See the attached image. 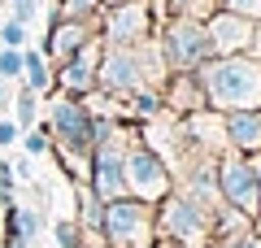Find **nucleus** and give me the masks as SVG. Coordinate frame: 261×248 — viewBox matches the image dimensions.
<instances>
[{"instance_id": "20e7f679", "label": "nucleus", "mask_w": 261, "mask_h": 248, "mask_svg": "<svg viewBox=\"0 0 261 248\" xmlns=\"http://www.w3.org/2000/svg\"><path fill=\"white\" fill-rule=\"evenodd\" d=\"M100 239L105 248H152L157 244V205L135 201V196L105 201Z\"/></svg>"}, {"instance_id": "1a4fd4ad", "label": "nucleus", "mask_w": 261, "mask_h": 248, "mask_svg": "<svg viewBox=\"0 0 261 248\" xmlns=\"http://www.w3.org/2000/svg\"><path fill=\"white\" fill-rule=\"evenodd\" d=\"M218 192H222L226 209L244 213V218L257 227V218H261V179H257L252 157L235 153V148H226V153L218 157Z\"/></svg>"}, {"instance_id": "f257e3e1", "label": "nucleus", "mask_w": 261, "mask_h": 248, "mask_svg": "<svg viewBox=\"0 0 261 248\" xmlns=\"http://www.w3.org/2000/svg\"><path fill=\"white\" fill-rule=\"evenodd\" d=\"M166 61H161L157 39H144V44H126V48H105L100 65H96V92L113 96V101H126L135 92H161L166 83Z\"/></svg>"}, {"instance_id": "72a5a7b5", "label": "nucleus", "mask_w": 261, "mask_h": 248, "mask_svg": "<svg viewBox=\"0 0 261 248\" xmlns=\"http://www.w3.org/2000/svg\"><path fill=\"white\" fill-rule=\"evenodd\" d=\"M5 248H31V244H5Z\"/></svg>"}, {"instance_id": "ddd939ff", "label": "nucleus", "mask_w": 261, "mask_h": 248, "mask_svg": "<svg viewBox=\"0 0 261 248\" xmlns=\"http://www.w3.org/2000/svg\"><path fill=\"white\" fill-rule=\"evenodd\" d=\"M92 35H96V22H65V18H53V22H48V35H44V48H39V53H44L53 65H61V61H70V57H74Z\"/></svg>"}, {"instance_id": "f704fd0d", "label": "nucleus", "mask_w": 261, "mask_h": 248, "mask_svg": "<svg viewBox=\"0 0 261 248\" xmlns=\"http://www.w3.org/2000/svg\"><path fill=\"white\" fill-rule=\"evenodd\" d=\"M105 5H118V0H105Z\"/></svg>"}, {"instance_id": "7ed1b4c3", "label": "nucleus", "mask_w": 261, "mask_h": 248, "mask_svg": "<svg viewBox=\"0 0 261 248\" xmlns=\"http://www.w3.org/2000/svg\"><path fill=\"white\" fill-rule=\"evenodd\" d=\"M44 127L53 135V148L61 153L65 170L74 175V183H87V161H92V144H96V113L87 109V101L57 96Z\"/></svg>"}, {"instance_id": "dca6fc26", "label": "nucleus", "mask_w": 261, "mask_h": 248, "mask_svg": "<svg viewBox=\"0 0 261 248\" xmlns=\"http://www.w3.org/2000/svg\"><path fill=\"white\" fill-rule=\"evenodd\" d=\"M22 87L35 96H48L53 92V61H48L39 48H22Z\"/></svg>"}, {"instance_id": "c85d7f7f", "label": "nucleus", "mask_w": 261, "mask_h": 248, "mask_svg": "<svg viewBox=\"0 0 261 248\" xmlns=\"http://www.w3.org/2000/svg\"><path fill=\"white\" fill-rule=\"evenodd\" d=\"M214 248H261V235H257V231H244V235L222 239V244H214Z\"/></svg>"}, {"instance_id": "a211bd4d", "label": "nucleus", "mask_w": 261, "mask_h": 248, "mask_svg": "<svg viewBox=\"0 0 261 248\" xmlns=\"http://www.w3.org/2000/svg\"><path fill=\"white\" fill-rule=\"evenodd\" d=\"M100 213H105V201H100V196H92V187H87V183H79V227L100 235Z\"/></svg>"}, {"instance_id": "f03ea898", "label": "nucleus", "mask_w": 261, "mask_h": 248, "mask_svg": "<svg viewBox=\"0 0 261 248\" xmlns=\"http://www.w3.org/2000/svg\"><path fill=\"white\" fill-rule=\"evenodd\" d=\"M205 87V105L214 113H235V109H261V61L248 53L240 57H209L196 70Z\"/></svg>"}, {"instance_id": "6e6552de", "label": "nucleus", "mask_w": 261, "mask_h": 248, "mask_svg": "<svg viewBox=\"0 0 261 248\" xmlns=\"http://www.w3.org/2000/svg\"><path fill=\"white\" fill-rule=\"evenodd\" d=\"M96 35H100L105 48H126V44L152 39L157 35L152 0H118V5H105L100 18H96Z\"/></svg>"}, {"instance_id": "7c9ffc66", "label": "nucleus", "mask_w": 261, "mask_h": 248, "mask_svg": "<svg viewBox=\"0 0 261 248\" xmlns=\"http://www.w3.org/2000/svg\"><path fill=\"white\" fill-rule=\"evenodd\" d=\"M9 105H13V83H9V79H0V113L9 109Z\"/></svg>"}, {"instance_id": "2f4dec72", "label": "nucleus", "mask_w": 261, "mask_h": 248, "mask_svg": "<svg viewBox=\"0 0 261 248\" xmlns=\"http://www.w3.org/2000/svg\"><path fill=\"white\" fill-rule=\"evenodd\" d=\"M248 57L261 61V22H252V44H248Z\"/></svg>"}, {"instance_id": "cd10ccee", "label": "nucleus", "mask_w": 261, "mask_h": 248, "mask_svg": "<svg viewBox=\"0 0 261 248\" xmlns=\"http://www.w3.org/2000/svg\"><path fill=\"white\" fill-rule=\"evenodd\" d=\"M226 13H240V18L248 22H261V0H222Z\"/></svg>"}, {"instance_id": "4be33fe9", "label": "nucleus", "mask_w": 261, "mask_h": 248, "mask_svg": "<svg viewBox=\"0 0 261 248\" xmlns=\"http://www.w3.org/2000/svg\"><path fill=\"white\" fill-rule=\"evenodd\" d=\"M53 235H57V248H83V227H79V218H57Z\"/></svg>"}, {"instance_id": "f8f14e48", "label": "nucleus", "mask_w": 261, "mask_h": 248, "mask_svg": "<svg viewBox=\"0 0 261 248\" xmlns=\"http://www.w3.org/2000/svg\"><path fill=\"white\" fill-rule=\"evenodd\" d=\"M178 127H183L187 144L200 148V153H209V157H222L226 148H231V139H226V122H222V113H214V109L187 113V118H178Z\"/></svg>"}, {"instance_id": "aec40b11", "label": "nucleus", "mask_w": 261, "mask_h": 248, "mask_svg": "<svg viewBox=\"0 0 261 248\" xmlns=\"http://www.w3.org/2000/svg\"><path fill=\"white\" fill-rule=\"evenodd\" d=\"M5 213L13 218V231H18V239H22V244H31V239H35L39 231H44V218H39V209H27V205H9Z\"/></svg>"}, {"instance_id": "4468645a", "label": "nucleus", "mask_w": 261, "mask_h": 248, "mask_svg": "<svg viewBox=\"0 0 261 248\" xmlns=\"http://www.w3.org/2000/svg\"><path fill=\"white\" fill-rule=\"evenodd\" d=\"M161 105H166V113H174V118L209 109L205 105V87H200V79H196V70L166 74V83H161Z\"/></svg>"}, {"instance_id": "9d476101", "label": "nucleus", "mask_w": 261, "mask_h": 248, "mask_svg": "<svg viewBox=\"0 0 261 248\" xmlns=\"http://www.w3.org/2000/svg\"><path fill=\"white\" fill-rule=\"evenodd\" d=\"M100 53H105V44H100V35H92L83 48H79L70 61H61L53 70V92H61V96H92L96 92V65H100Z\"/></svg>"}, {"instance_id": "5701e85b", "label": "nucleus", "mask_w": 261, "mask_h": 248, "mask_svg": "<svg viewBox=\"0 0 261 248\" xmlns=\"http://www.w3.org/2000/svg\"><path fill=\"white\" fill-rule=\"evenodd\" d=\"M22 153H27V157H44V153H53V135H48V127H31V131H22Z\"/></svg>"}, {"instance_id": "423d86ee", "label": "nucleus", "mask_w": 261, "mask_h": 248, "mask_svg": "<svg viewBox=\"0 0 261 248\" xmlns=\"http://www.w3.org/2000/svg\"><path fill=\"white\" fill-rule=\"evenodd\" d=\"M152 39H157L161 61H166L170 74L200 70V65L214 57V48H209V31H205V22H196V18H161Z\"/></svg>"}, {"instance_id": "b1692460", "label": "nucleus", "mask_w": 261, "mask_h": 248, "mask_svg": "<svg viewBox=\"0 0 261 248\" xmlns=\"http://www.w3.org/2000/svg\"><path fill=\"white\" fill-rule=\"evenodd\" d=\"M0 79L9 83L22 79V48H0Z\"/></svg>"}, {"instance_id": "9b49d317", "label": "nucleus", "mask_w": 261, "mask_h": 248, "mask_svg": "<svg viewBox=\"0 0 261 248\" xmlns=\"http://www.w3.org/2000/svg\"><path fill=\"white\" fill-rule=\"evenodd\" d=\"M205 31H209L214 57H240V53H248V44H252V22L240 18V13H226V9L209 13Z\"/></svg>"}, {"instance_id": "39448f33", "label": "nucleus", "mask_w": 261, "mask_h": 248, "mask_svg": "<svg viewBox=\"0 0 261 248\" xmlns=\"http://www.w3.org/2000/svg\"><path fill=\"white\" fill-rule=\"evenodd\" d=\"M122 179H126V196H135V201H166L170 192H174V175H170L166 157L157 153V148L148 144V139L140 135V127L130 131V144H126V157H122Z\"/></svg>"}, {"instance_id": "412c9836", "label": "nucleus", "mask_w": 261, "mask_h": 248, "mask_svg": "<svg viewBox=\"0 0 261 248\" xmlns=\"http://www.w3.org/2000/svg\"><path fill=\"white\" fill-rule=\"evenodd\" d=\"M13 122H18V131H31L39 122V96L35 92H27V87H18V92H13Z\"/></svg>"}, {"instance_id": "bb28decb", "label": "nucleus", "mask_w": 261, "mask_h": 248, "mask_svg": "<svg viewBox=\"0 0 261 248\" xmlns=\"http://www.w3.org/2000/svg\"><path fill=\"white\" fill-rule=\"evenodd\" d=\"M35 13H39V0H9V18L22 22V27H31Z\"/></svg>"}, {"instance_id": "473e14b6", "label": "nucleus", "mask_w": 261, "mask_h": 248, "mask_svg": "<svg viewBox=\"0 0 261 248\" xmlns=\"http://www.w3.org/2000/svg\"><path fill=\"white\" fill-rule=\"evenodd\" d=\"M252 165H257V179H261V153L252 157ZM257 235H261V218H257Z\"/></svg>"}, {"instance_id": "c756f323", "label": "nucleus", "mask_w": 261, "mask_h": 248, "mask_svg": "<svg viewBox=\"0 0 261 248\" xmlns=\"http://www.w3.org/2000/svg\"><path fill=\"white\" fill-rule=\"evenodd\" d=\"M18 139H22L18 122H13V118H0V148H13Z\"/></svg>"}, {"instance_id": "2eb2a0df", "label": "nucleus", "mask_w": 261, "mask_h": 248, "mask_svg": "<svg viewBox=\"0 0 261 248\" xmlns=\"http://www.w3.org/2000/svg\"><path fill=\"white\" fill-rule=\"evenodd\" d=\"M222 122H226V139H231L235 153H244V157H257L261 153V109L222 113Z\"/></svg>"}, {"instance_id": "f3484780", "label": "nucleus", "mask_w": 261, "mask_h": 248, "mask_svg": "<svg viewBox=\"0 0 261 248\" xmlns=\"http://www.w3.org/2000/svg\"><path fill=\"white\" fill-rule=\"evenodd\" d=\"M222 9V0H152V13L161 18H196V22H205L209 13Z\"/></svg>"}, {"instance_id": "393cba45", "label": "nucleus", "mask_w": 261, "mask_h": 248, "mask_svg": "<svg viewBox=\"0 0 261 248\" xmlns=\"http://www.w3.org/2000/svg\"><path fill=\"white\" fill-rule=\"evenodd\" d=\"M0 48H27V27L13 18L0 22Z\"/></svg>"}, {"instance_id": "a878e982", "label": "nucleus", "mask_w": 261, "mask_h": 248, "mask_svg": "<svg viewBox=\"0 0 261 248\" xmlns=\"http://www.w3.org/2000/svg\"><path fill=\"white\" fill-rule=\"evenodd\" d=\"M13 187H18V175H13V161H5V157H0V205H5V209L13 205Z\"/></svg>"}, {"instance_id": "0eeeda50", "label": "nucleus", "mask_w": 261, "mask_h": 248, "mask_svg": "<svg viewBox=\"0 0 261 248\" xmlns=\"http://www.w3.org/2000/svg\"><path fill=\"white\" fill-rule=\"evenodd\" d=\"M214 222V213H205L183 192H170L166 201H157V239H170L178 248H209Z\"/></svg>"}, {"instance_id": "6ab92c4d", "label": "nucleus", "mask_w": 261, "mask_h": 248, "mask_svg": "<svg viewBox=\"0 0 261 248\" xmlns=\"http://www.w3.org/2000/svg\"><path fill=\"white\" fill-rule=\"evenodd\" d=\"M105 9V0H57V13L53 18H65V22H96Z\"/></svg>"}]
</instances>
